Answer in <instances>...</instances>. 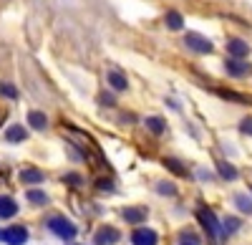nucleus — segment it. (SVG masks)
I'll list each match as a JSON object with an SVG mask.
<instances>
[{"instance_id":"obj_1","label":"nucleus","mask_w":252,"mask_h":245,"mask_svg":"<svg viewBox=\"0 0 252 245\" xmlns=\"http://www.w3.org/2000/svg\"><path fill=\"white\" fill-rule=\"evenodd\" d=\"M48 230H51L56 238H61V240H73L76 233H78L73 222L66 220V217H61V215H56V217L48 220Z\"/></svg>"},{"instance_id":"obj_2","label":"nucleus","mask_w":252,"mask_h":245,"mask_svg":"<svg viewBox=\"0 0 252 245\" xmlns=\"http://www.w3.org/2000/svg\"><path fill=\"white\" fill-rule=\"evenodd\" d=\"M184 46L189 48V51H194V53H212V40H207L204 35H199V33H187L184 35Z\"/></svg>"},{"instance_id":"obj_3","label":"nucleus","mask_w":252,"mask_h":245,"mask_svg":"<svg viewBox=\"0 0 252 245\" xmlns=\"http://www.w3.org/2000/svg\"><path fill=\"white\" fill-rule=\"evenodd\" d=\"M224 71L229 76H235V78H245V76L252 73V66L247 64V61H242V58H227L224 61Z\"/></svg>"},{"instance_id":"obj_4","label":"nucleus","mask_w":252,"mask_h":245,"mask_svg":"<svg viewBox=\"0 0 252 245\" xmlns=\"http://www.w3.org/2000/svg\"><path fill=\"white\" fill-rule=\"evenodd\" d=\"M197 217H199V222L207 228V233L212 235V238H220V235H222V228H220L217 217L212 215V210H204V208H202V210L197 212Z\"/></svg>"},{"instance_id":"obj_5","label":"nucleus","mask_w":252,"mask_h":245,"mask_svg":"<svg viewBox=\"0 0 252 245\" xmlns=\"http://www.w3.org/2000/svg\"><path fill=\"white\" fill-rule=\"evenodd\" d=\"M131 243H134V245H157V243H159V235H157L152 228H139V230H134Z\"/></svg>"},{"instance_id":"obj_6","label":"nucleus","mask_w":252,"mask_h":245,"mask_svg":"<svg viewBox=\"0 0 252 245\" xmlns=\"http://www.w3.org/2000/svg\"><path fill=\"white\" fill-rule=\"evenodd\" d=\"M8 245H23L26 240H28V230L23 228V225H13V228H8L5 230V238H3Z\"/></svg>"},{"instance_id":"obj_7","label":"nucleus","mask_w":252,"mask_h":245,"mask_svg":"<svg viewBox=\"0 0 252 245\" xmlns=\"http://www.w3.org/2000/svg\"><path fill=\"white\" fill-rule=\"evenodd\" d=\"M121 235H119V230L116 228H111V225H106V228H101V230H96V245H114L116 240H119Z\"/></svg>"},{"instance_id":"obj_8","label":"nucleus","mask_w":252,"mask_h":245,"mask_svg":"<svg viewBox=\"0 0 252 245\" xmlns=\"http://www.w3.org/2000/svg\"><path fill=\"white\" fill-rule=\"evenodd\" d=\"M227 53L232 56V58H245L250 53V46L245 43L242 38H229L227 40Z\"/></svg>"},{"instance_id":"obj_9","label":"nucleus","mask_w":252,"mask_h":245,"mask_svg":"<svg viewBox=\"0 0 252 245\" xmlns=\"http://www.w3.org/2000/svg\"><path fill=\"white\" fill-rule=\"evenodd\" d=\"M124 220L126 222H134V225H136V222H141V220H146V215H149V210H146V208H126L124 212Z\"/></svg>"},{"instance_id":"obj_10","label":"nucleus","mask_w":252,"mask_h":245,"mask_svg":"<svg viewBox=\"0 0 252 245\" xmlns=\"http://www.w3.org/2000/svg\"><path fill=\"white\" fill-rule=\"evenodd\" d=\"M20 179H23L26 185H38V182L46 179V175L40 172V170H35V167H26L23 172H20Z\"/></svg>"},{"instance_id":"obj_11","label":"nucleus","mask_w":252,"mask_h":245,"mask_svg":"<svg viewBox=\"0 0 252 245\" xmlns=\"http://www.w3.org/2000/svg\"><path fill=\"white\" fill-rule=\"evenodd\" d=\"M18 212V205H15V200L13 197H5V195H0V217H13Z\"/></svg>"},{"instance_id":"obj_12","label":"nucleus","mask_w":252,"mask_h":245,"mask_svg":"<svg viewBox=\"0 0 252 245\" xmlns=\"http://www.w3.org/2000/svg\"><path fill=\"white\" fill-rule=\"evenodd\" d=\"M26 137H28V132H26V127H20V124H13L10 129H5V139H8V141H13V144L23 141Z\"/></svg>"},{"instance_id":"obj_13","label":"nucleus","mask_w":252,"mask_h":245,"mask_svg":"<svg viewBox=\"0 0 252 245\" xmlns=\"http://www.w3.org/2000/svg\"><path fill=\"white\" fill-rule=\"evenodd\" d=\"M28 124L33 129H38V132H43L48 127V119H46V114H40V111H31L28 114Z\"/></svg>"},{"instance_id":"obj_14","label":"nucleus","mask_w":252,"mask_h":245,"mask_svg":"<svg viewBox=\"0 0 252 245\" xmlns=\"http://www.w3.org/2000/svg\"><path fill=\"white\" fill-rule=\"evenodd\" d=\"M146 129H149L152 134H164L166 132V121L161 116H149L146 119Z\"/></svg>"},{"instance_id":"obj_15","label":"nucleus","mask_w":252,"mask_h":245,"mask_svg":"<svg viewBox=\"0 0 252 245\" xmlns=\"http://www.w3.org/2000/svg\"><path fill=\"white\" fill-rule=\"evenodd\" d=\"M109 84H111V89H116V91H126V89H129V81H126V76H121L119 71H111V73H109Z\"/></svg>"},{"instance_id":"obj_16","label":"nucleus","mask_w":252,"mask_h":245,"mask_svg":"<svg viewBox=\"0 0 252 245\" xmlns=\"http://www.w3.org/2000/svg\"><path fill=\"white\" fill-rule=\"evenodd\" d=\"M182 26H184V20H182V15L177 10L166 13V28H169V31H182Z\"/></svg>"},{"instance_id":"obj_17","label":"nucleus","mask_w":252,"mask_h":245,"mask_svg":"<svg viewBox=\"0 0 252 245\" xmlns=\"http://www.w3.org/2000/svg\"><path fill=\"white\" fill-rule=\"evenodd\" d=\"M217 170H220V175L224 177V179H237V170L232 167V165H227V162H217Z\"/></svg>"},{"instance_id":"obj_18","label":"nucleus","mask_w":252,"mask_h":245,"mask_svg":"<svg viewBox=\"0 0 252 245\" xmlns=\"http://www.w3.org/2000/svg\"><path fill=\"white\" fill-rule=\"evenodd\" d=\"M164 167H169L174 175H187V167L182 165L179 159H174V157H166V159H164Z\"/></svg>"},{"instance_id":"obj_19","label":"nucleus","mask_w":252,"mask_h":245,"mask_svg":"<svg viewBox=\"0 0 252 245\" xmlns=\"http://www.w3.org/2000/svg\"><path fill=\"white\" fill-rule=\"evenodd\" d=\"M235 205L240 208V212H247V215H252V200H250L247 195H237V197H235Z\"/></svg>"},{"instance_id":"obj_20","label":"nucleus","mask_w":252,"mask_h":245,"mask_svg":"<svg viewBox=\"0 0 252 245\" xmlns=\"http://www.w3.org/2000/svg\"><path fill=\"white\" fill-rule=\"evenodd\" d=\"M28 200L33 202V205H46V202H48V195L40 192V190H28Z\"/></svg>"},{"instance_id":"obj_21","label":"nucleus","mask_w":252,"mask_h":245,"mask_svg":"<svg viewBox=\"0 0 252 245\" xmlns=\"http://www.w3.org/2000/svg\"><path fill=\"white\" fill-rule=\"evenodd\" d=\"M240 225H242V222H240L237 217H227V220H224V230H222V233H224V235H232V233H237V230H240Z\"/></svg>"},{"instance_id":"obj_22","label":"nucleus","mask_w":252,"mask_h":245,"mask_svg":"<svg viewBox=\"0 0 252 245\" xmlns=\"http://www.w3.org/2000/svg\"><path fill=\"white\" fill-rule=\"evenodd\" d=\"M157 190H159V195H177V187L172 185V182H159V185H157Z\"/></svg>"},{"instance_id":"obj_23","label":"nucleus","mask_w":252,"mask_h":245,"mask_svg":"<svg viewBox=\"0 0 252 245\" xmlns=\"http://www.w3.org/2000/svg\"><path fill=\"white\" fill-rule=\"evenodd\" d=\"M0 94L8 96V99H18V91H15L13 84H0Z\"/></svg>"},{"instance_id":"obj_24","label":"nucleus","mask_w":252,"mask_h":245,"mask_svg":"<svg viewBox=\"0 0 252 245\" xmlns=\"http://www.w3.org/2000/svg\"><path fill=\"white\" fill-rule=\"evenodd\" d=\"M240 132L247 134V137H252V116H245V119L240 121Z\"/></svg>"},{"instance_id":"obj_25","label":"nucleus","mask_w":252,"mask_h":245,"mask_svg":"<svg viewBox=\"0 0 252 245\" xmlns=\"http://www.w3.org/2000/svg\"><path fill=\"white\" fill-rule=\"evenodd\" d=\"M98 101H101V104H109V106H111V104H114V96H111V94H106V91H103V94L98 96Z\"/></svg>"},{"instance_id":"obj_26","label":"nucleus","mask_w":252,"mask_h":245,"mask_svg":"<svg viewBox=\"0 0 252 245\" xmlns=\"http://www.w3.org/2000/svg\"><path fill=\"white\" fill-rule=\"evenodd\" d=\"M63 179L71 182V185H78V182H81V179H78V175H68V177H63Z\"/></svg>"},{"instance_id":"obj_27","label":"nucleus","mask_w":252,"mask_h":245,"mask_svg":"<svg viewBox=\"0 0 252 245\" xmlns=\"http://www.w3.org/2000/svg\"><path fill=\"white\" fill-rule=\"evenodd\" d=\"M5 238V230H0V240H3Z\"/></svg>"},{"instance_id":"obj_28","label":"nucleus","mask_w":252,"mask_h":245,"mask_svg":"<svg viewBox=\"0 0 252 245\" xmlns=\"http://www.w3.org/2000/svg\"><path fill=\"white\" fill-rule=\"evenodd\" d=\"M182 245H197V243H182Z\"/></svg>"}]
</instances>
